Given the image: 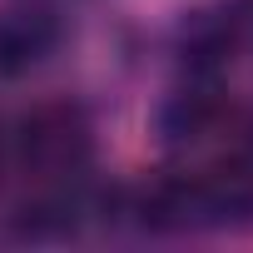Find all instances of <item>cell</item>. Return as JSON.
Returning a JSON list of instances; mask_svg holds the SVG:
<instances>
[{
	"label": "cell",
	"mask_w": 253,
	"mask_h": 253,
	"mask_svg": "<svg viewBox=\"0 0 253 253\" xmlns=\"http://www.w3.org/2000/svg\"><path fill=\"white\" fill-rule=\"evenodd\" d=\"M89 154L94 134L84 109L75 104H40L15 129V159L25 179H35L40 189H80L89 174Z\"/></svg>",
	"instance_id": "1"
},
{
	"label": "cell",
	"mask_w": 253,
	"mask_h": 253,
	"mask_svg": "<svg viewBox=\"0 0 253 253\" xmlns=\"http://www.w3.org/2000/svg\"><path fill=\"white\" fill-rule=\"evenodd\" d=\"M55 5H65V0H55Z\"/></svg>",
	"instance_id": "5"
},
{
	"label": "cell",
	"mask_w": 253,
	"mask_h": 253,
	"mask_svg": "<svg viewBox=\"0 0 253 253\" xmlns=\"http://www.w3.org/2000/svg\"><path fill=\"white\" fill-rule=\"evenodd\" d=\"M5 159H10V144H5V134H0V174H5Z\"/></svg>",
	"instance_id": "4"
},
{
	"label": "cell",
	"mask_w": 253,
	"mask_h": 253,
	"mask_svg": "<svg viewBox=\"0 0 253 253\" xmlns=\"http://www.w3.org/2000/svg\"><path fill=\"white\" fill-rule=\"evenodd\" d=\"M223 174L243 189V199L253 204V124L243 129V139H238V149H233V159L223 164Z\"/></svg>",
	"instance_id": "3"
},
{
	"label": "cell",
	"mask_w": 253,
	"mask_h": 253,
	"mask_svg": "<svg viewBox=\"0 0 253 253\" xmlns=\"http://www.w3.org/2000/svg\"><path fill=\"white\" fill-rule=\"evenodd\" d=\"M65 40V15L55 0H10L0 10V75L15 80L40 70Z\"/></svg>",
	"instance_id": "2"
}]
</instances>
